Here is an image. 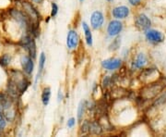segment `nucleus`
I'll return each instance as SVG.
<instances>
[{"label":"nucleus","instance_id":"obj_15","mask_svg":"<svg viewBox=\"0 0 166 137\" xmlns=\"http://www.w3.org/2000/svg\"><path fill=\"white\" fill-rule=\"evenodd\" d=\"M90 133L92 135H100L102 133V127L97 122L90 123Z\"/></svg>","mask_w":166,"mask_h":137},{"label":"nucleus","instance_id":"obj_17","mask_svg":"<svg viewBox=\"0 0 166 137\" xmlns=\"http://www.w3.org/2000/svg\"><path fill=\"white\" fill-rule=\"evenodd\" d=\"M85 108H86V102L85 101H81L79 105V108H78V120L80 121L84 115V112H85Z\"/></svg>","mask_w":166,"mask_h":137},{"label":"nucleus","instance_id":"obj_27","mask_svg":"<svg viewBox=\"0 0 166 137\" xmlns=\"http://www.w3.org/2000/svg\"><path fill=\"white\" fill-rule=\"evenodd\" d=\"M33 1H34V2H36V3H41L43 0H33Z\"/></svg>","mask_w":166,"mask_h":137},{"label":"nucleus","instance_id":"obj_10","mask_svg":"<svg viewBox=\"0 0 166 137\" xmlns=\"http://www.w3.org/2000/svg\"><path fill=\"white\" fill-rule=\"evenodd\" d=\"M113 15L116 19H125L129 15V8L125 6L117 7L113 8Z\"/></svg>","mask_w":166,"mask_h":137},{"label":"nucleus","instance_id":"obj_8","mask_svg":"<svg viewBox=\"0 0 166 137\" xmlns=\"http://www.w3.org/2000/svg\"><path fill=\"white\" fill-rule=\"evenodd\" d=\"M121 64H122V61L119 59L106 60H104L103 63H102L103 67L105 68V69H108V70H113V69L120 68Z\"/></svg>","mask_w":166,"mask_h":137},{"label":"nucleus","instance_id":"obj_25","mask_svg":"<svg viewBox=\"0 0 166 137\" xmlns=\"http://www.w3.org/2000/svg\"><path fill=\"white\" fill-rule=\"evenodd\" d=\"M74 124H75V119H74V118L69 119L68 122H67V126H68L69 128H71V127L74 126Z\"/></svg>","mask_w":166,"mask_h":137},{"label":"nucleus","instance_id":"obj_20","mask_svg":"<svg viewBox=\"0 0 166 137\" xmlns=\"http://www.w3.org/2000/svg\"><path fill=\"white\" fill-rule=\"evenodd\" d=\"M9 62H10V57H8L7 55H5L0 59V64L2 66H6Z\"/></svg>","mask_w":166,"mask_h":137},{"label":"nucleus","instance_id":"obj_7","mask_svg":"<svg viewBox=\"0 0 166 137\" xmlns=\"http://www.w3.org/2000/svg\"><path fill=\"white\" fill-rule=\"evenodd\" d=\"M122 28H123V25L120 21L118 20H112L109 25H108V29H107V32H108V34L110 36H115L117 35L121 31H122Z\"/></svg>","mask_w":166,"mask_h":137},{"label":"nucleus","instance_id":"obj_16","mask_svg":"<svg viewBox=\"0 0 166 137\" xmlns=\"http://www.w3.org/2000/svg\"><path fill=\"white\" fill-rule=\"evenodd\" d=\"M27 49L29 50V53L31 55V58L35 59L36 58V46H35V42L32 39V41L29 43V45L26 46Z\"/></svg>","mask_w":166,"mask_h":137},{"label":"nucleus","instance_id":"obj_29","mask_svg":"<svg viewBox=\"0 0 166 137\" xmlns=\"http://www.w3.org/2000/svg\"><path fill=\"white\" fill-rule=\"evenodd\" d=\"M80 1H83V0H80Z\"/></svg>","mask_w":166,"mask_h":137},{"label":"nucleus","instance_id":"obj_12","mask_svg":"<svg viewBox=\"0 0 166 137\" xmlns=\"http://www.w3.org/2000/svg\"><path fill=\"white\" fill-rule=\"evenodd\" d=\"M146 64H147V59H146L145 55L142 53H139L134 61V67L137 68H140L144 67Z\"/></svg>","mask_w":166,"mask_h":137},{"label":"nucleus","instance_id":"obj_21","mask_svg":"<svg viewBox=\"0 0 166 137\" xmlns=\"http://www.w3.org/2000/svg\"><path fill=\"white\" fill-rule=\"evenodd\" d=\"M81 133L82 134H87L90 133V123L89 122H84L82 127H81Z\"/></svg>","mask_w":166,"mask_h":137},{"label":"nucleus","instance_id":"obj_6","mask_svg":"<svg viewBox=\"0 0 166 137\" xmlns=\"http://www.w3.org/2000/svg\"><path fill=\"white\" fill-rule=\"evenodd\" d=\"M91 23L92 26L94 29H99L102 27L103 23H104V15L102 12L100 11H95L92 13V18H91Z\"/></svg>","mask_w":166,"mask_h":137},{"label":"nucleus","instance_id":"obj_28","mask_svg":"<svg viewBox=\"0 0 166 137\" xmlns=\"http://www.w3.org/2000/svg\"><path fill=\"white\" fill-rule=\"evenodd\" d=\"M107 1H113V0H107Z\"/></svg>","mask_w":166,"mask_h":137},{"label":"nucleus","instance_id":"obj_1","mask_svg":"<svg viewBox=\"0 0 166 137\" xmlns=\"http://www.w3.org/2000/svg\"><path fill=\"white\" fill-rule=\"evenodd\" d=\"M164 87V85H163V84H151L144 89V91L142 93V96L145 99L152 98L155 95H157V94L162 92Z\"/></svg>","mask_w":166,"mask_h":137},{"label":"nucleus","instance_id":"obj_19","mask_svg":"<svg viewBox=\"0 0 166 137\" xmlns=\"http://www.w3.org/2000/svg\"><path fill=\"white\" fill-rule=\"evenodd\" d=\"M45 60H46V59H45V53H42L41 56H40V59H39V72H38L37 79H38V77L41 75L42 71L44 70L45 64Z\"/></svg>","mask_w":166,"mask_h":137},{"label":"nucleus","instance_id":"obj_13","mask_svg":"<svg viewBox=\"0 0 166 137\" xmlns=\"http://www.w3.org/2000/svg\"><path fill=\"white\" fill-rule=\"evenodd\" d=\"M82 27H83V31H84V33H85L86 42L89 46H92V35L91 30H90V28H89V26L87 25L86 22L82 23Z\"/></svg>","mask_w":166,"mask_h":137},{"label":"nucleus","instance_id":"obj_4","mask_svg":"<svg viewBox=\"0 0 166 137\" xmlns=\"http://www.w3.org/2000/svg\"><path fill=\"white\" fill-rule=\"evenodd\" d=\"M151 20L145 14H140L136 19V25L140 30H148L151 27Z\"/></svg>","mask_w":166,"mask_h":137},{"label":"nucleus","instance_id":"obj_9","mask_svg":"<svg viewBox=\"0 0 166 137\" xmlns=\"http://www.w3.org/2000/svg\"><path fill=\"white\" fill-rule=\"evenodd\" d=\"M22 7L25 9L26 13L29 15V17L31 19H33L35 20H37L39 19V14L37 12V10L33 7V6L29 3V2H22Z\"/></svg>","mask_w":166,"mask_h":137},{"label":"nucleus","instance_id":"obj_5","mask_svg":"<svg viewBox=\"0 0 166 137\" xmlns=\"http://www.w3.org/2000/svg\"><path fill=\"white\" fill-rule=\"evenodd\" d=\"M79 35L75 31H69L66 38V45L69 49H74L79 45Z\"/></svg>","mask_w":166,"mask_h":137},{"label":"nucleus","instance_id":"obj_22","mask_svg":"<svg viewBox=\"0 0 166 137\" xmlns=\"http://www.w3.org/2000/svg\"><path fill=\"white\" fill-rule=\"evenodd\" d=\"M6 124V120H5V118L2 116V114L0 113V132H1V131H3V130L5 129Z\"/></svg>","mask_w":166,"mask_h":137},{"label":"nucleus","instance_id":"obj_23","mask_svg":"<svg viewBox=\"0 0 166 137\" xmlns=\"http://www.w3.org/2000/svg\"><path fill=\"white\" fill-rule=\"evenodd\" d=\"M57 11H58V7L55 3H53L52 4V12H51V16L54 17L57 14Z\"/></svg>","mask_w":166,"mask_h":137},{"label":"nucleus","instance_id":"obj_3","mask_svg":"<svg viewBox=\"0 0 166 137\" xmlns=\"http://www.w3.org/2000/svg\"><path fill=\"white\" fill-rule=\"evenodd\" d=\"M146 38L152 43L158 44V43H162L164 40V35L156 30H148L146 33Z\"/></svg>","mask_w":166,"mask_h":137},{"label":"nucleus","instance_id":"obj_2","mask_svg":"<svg viewBox=\"0 0 166 137\" xmlns=\"http://www.w3.org/2000/svg\"><path fill=\"white\" fill-rule=\"evenodd\" d=\"M10 14H11V16H12L22 27H24L25 29L31 26L28 18H27L22 12H20V11H19V10H17V9H11Z\"/></svg>","mask_w":166,"mask_h":137},{"label":"nucleus","instance_id":"obj_11","mask_svg":"<svg viewBox=\"0 0 166 137\" xmlns=\"http://www.w3.org/2000/svg\"><path fill=\"white\" fill-rule=\"evenodd\" d=\"M21 65H22V68L24 69V71L27 74H31L32 72V70H33V62H32V58L27 57V56L22 57L21 58Z\"/></svg>","mask_w":166,"mask_h":137},{"label":"nucleus","instance_id":"obj_18","mask_svg":"<svg viewBox=\"0 0 166 137\" xmlns=\"http://www.w3.org/2000/svg\"><path fill=\"white\" fill-rule=\"evenodd\" d=\"M29 82H27L26 80H21L18 84H17V87H18V90L20 92V94H23L26 90H27V88H28V86H29Z\"/></svg>","mask_w":166,"mask_h":137},{"label":"nucleus","instance_id":"obj_24","mask_svg":"<svg viewBox=\"0 0 166 137\" xmlns=\"http://www.w3.org/2000/svg\"><path fill=\"white\" fill-rule=\"evenodd\" d=\"M103 83H104V87H107V86H108V84L110 83V78H109L108 76H106V77L104 79Z\"/></svg>","mask_w":166,"mask_h":137},{"label":"nucleus","instance_id":"obj_26","mask_svg":"<svg viewBox=\"0 0 166 137\" xmlns=\"http://www.w3.org/2000/svg\"><path fill=\"white\" fill-rule=\"evenodd\" d=\"M128 1H129V3H130L131 5H133V6H138V5L140 4V0H128Z\"/></svg>","mask_w":166,"mask_h":137},{"label":"nucleus","instance_id":"obj_14","mask_svg":"<svg viewBox=\"0 0 166 137\" xmlns=\"http://www.w3.org/2000/svg\"><path fill=\"white\" fill-rule=\"evenodd\" d=\"M50 96H51V89L50 88H45L44 92L42 94V101L45 106H47L49 101H50Z\"/></svg>","mask_w":166,"mask_h":137}]
</instances>
